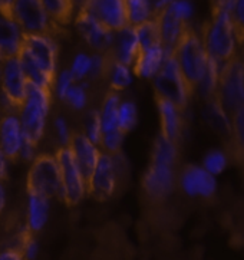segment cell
I'll use <instances>...</instances> for the list:
<instances>
[{"mask_svg": "<svg viewBox=\"0 0 244 260\" xmlns=\"http://www.w3.org/2000/svg\"><path fill=\"white\" fill-rule=\"evenodd\" d=\"M172 56L184 76L185 82L194 93L204 76L208 55L204 49L201 38L197 32H194V29L188 23L185 25L183 34L180 35L172 49Z\"/></svg>", "mask_w": 244, "mask_h": 260, "instance_id": "6da1fadb", "label": "cell"}, {"mask_svg": "<svg viewBox=\"0 0 244 260\" xmlns=\"http://www.w3.org/2000/svg\"><path fill=\"white\" fill-rule=\"evenodd\" d=\"M201 41L208 58L219 65L236 56V38L233 32L231 16L226 10L211 9L210 20L202 25Z\"/></svg>", "mask_w": 244, "mask_h": 260, "instance_id": "7a4b0ae2", "label": "cell"}, {"mask_svg": "<svg viewBox=\"0 0 244 260\" xmlns=\"http://www.w3.org/2000/svg\"><path fill=\"white\" fill-rule=\"evenodd\" d=\"M52 92L27 81V92L22 108L19 111V119L22 125L23 140L38 145L45 135L46 117L51 108Z\"/></svg>", "mask_w": 244, "mask_h": 260, "instance_id": "3957f363", "label": "cell"}, {"mask_svg": "<svg viewBox=\"0 0 244 260\" xmlns=\"http://www.w3.org/2000/svg\"><path fill=\"white\" fill-rule=\"evenodd\" d=\"M211 98L228 114L244 105V68L240 56L236 55L220 65L217 85Z\"/></svg>", "mask_w": 244, "mask_h": 260, "instance_id": "277c9868", "label": "cell"}, {"mask_svg": "<svg viewBox=\"0 0 244 260\" xmlns=\"http://www.w3.org/2000/svg\"><path fill=\"white\" fill-rule=\"evenodd\" d=\"M12 16L23 34H42L52 38L65 36L63 27L48 15L42 0H13Z\"/></svg>", "mask_w": 244, "mask_h": 260, "instance_id": "5b68a950", "label": "cell"}, {"mask_svg": "<svg viewBox=\"0 0 244 260\" xmlns=\"http://www.w3.org/2000/svg\"><path fill=\"white\" fill-rule=\"evenodd\" d=\"M60 185V168L55 154L34 155L26 178V193L38 194L49 200L58 199Z\"/></svg>", "mask_w": 244, "mask_h": 260, "instance_id": "8992f818", "label": "cell"}, {"mask_svg": "<svg viewBox=\"0 0 244 260\" xmlns=\"http://www.w3.org/2000/svg\"><path fill=\"white\" fill-rule=\"evenodd\" d=\"M27 92V78L17 56L5 59L0 72V104L8 112L19 114Z\"/></svg>", "mask_w": 244, "mask_h": 260, "instance_id": "52a82bcc", "label": "cell"}, {"mask_svg": "<svg viewBox=\"0 0 244 260\" xmlns=\"http://www.w3.org/2000/svg\"><path fill=\"white\" fill-rule=\"evenodd\" d=\"M154 88H155L154 93H158L171 102H174L181 111L187 107V102L193 95V91L185 82L184 76L181 74L172 53L165 55L160 71L154 76Z\"/></svg>", "mask_w": 244, "mask_h": 260, "instance_id": "ba28073f", "label": "cell"}, {"mask_svg": "<svg viewBox=\"0 0 244 260\" xmlns=\"http://www.w3.org/2000/svg\"><path fill=\"white\" fill-rule=\"evenodd\" d=\"M55 157L60 168V193L58 200L65 203L69 207L79 204L86 194L85 180L76 166L75 157L69 145H60L55 151Z\"/></svg>", "mask_w": 244, "mask_h": 260, "instance_id": "9c48e42d", "label": "cell"}, {"mask_svg": "<svg viewBox=\"0 0 244 260\" xmlns=\"http://www.w3.org/2000/svg\"><path fill=\"white\" fill-rule=\"evenodd\" d=\"M118 170L114 157L108 152H101L92 176L86 183V194L96 202H107L117 188Z\"/></svg>", "mask_w": 244, "mask_h": 260, "instance_id": "30bf717a", "label": "cell"}, {"mask_svg": "<svg viewBox=\"0 0 244 260\" xmlns=\"http://www.w3.org/2000/svg\"><path fill=\"white\" fill-rule=\"evenodd\" d=\"M22 49L29 53L46 74L56 78L58 43L55 38L42 34H23Z\"/></svg>", "mask_w": 244, "mask_h": 260, "instance_id": "8fae6325", "label": "cell"}, {"mask_svg": "<svg viewBox=\"0 0 244 260\" xmlns=\"http://www.w3.org/2000/svg\"><path fill=\"white\" fill-rule=\"evenodd\" d=\"M75 25L79 34L84 36L86 43L99 53L110 51L115 42V32H112L105 25H102L96 17H93L82 6L78 12Z\"/></svg>", "mask_w": 244, "mask_h": 260, "instance_id": "7c38bea8", "label": "cell"}, {"mask_svg": "<svg viewBox=\"0 0 244 260\" xmlns=\"http://www.w3.org/2000/svg\"><path fill=\"white\" fill-rule=\"evenodd\" d=\"M85 8L93 17L112 32H119L128 25L125 0H84Z\"/></svg>", "mask_w": 244, "mask_h": 260, "instance_id": "4fadbf2b", "label": "cell"}, {"mask_svg": "<svg viewBox=\"0 0 244 260\" xmlns=\"http://www.w3.org/2000/svg\"><path fill=\"white\" fill-rule=\"evenodd\" d=\"M174 170L172 166L151 162L143 177V188L152 200H164L174 190Z\"/></svg>", "mask_w": 244, "mask_h": 260, "instance_id": "5bb4252c", "label": "cell"}, {"mask_svg": "<svg viewBox=\"0 0 244 260\" xmlns=\"http://www.w3.org/2000/svg\"><path fill=\"white\" fill-rule=\"evenodd\" d=\"M180 184L184 193L190 197L211 199L216 193V180L204 167L185 166L180 176Z\"/></svg>", "mask_w": 244, "mask_h": 260, "instance_id": "9a60e30c", "label": "cell"}, {"mask_svg": "<svg viewBox=\"0 0 244 260\" xmlns=\"http://www.w3.org/2000/svg\"><path fill=\"white\" fill-rule=\"evenodd\" d=\"M69 148L72 150V154L75 157L76 166H78L81 174L84 177L85 187H86V183L89 181L93 170H95L96 164H98L101 151L98 150V145H95L82 133H74V134H71Z\"/></svg>", "mask_w": 244, "mask_h": 260, "instance_id": "2e32d148", "label": "cell"}, {"mask_svg": "<svg viewBox=\"0 0 244 260\" xmlns=\"http://www.w3.org/2000/svg\"><path fill=\"white\" fill-rule=\"evenodd\" d=\"M22 143L23 134L19 115L15 112H6L0 119V151L8 161L16 162Z\"/></svg>", "mask_w": 244, "mask_h": 260, "instance_id": "e0dca14e", "label": "cell"}, {"mask_svg": "<svg viewBox=\"0 0 244 260\" xmlns=\"http://www.w3.org/2000/svg\"><path fill=\"white\" fill-rule=\"evenodd\" d=\"M155 16L158 19V25H160L161 45L165 51V55H169L172 53V49L177 43L180 35L183 34L187 22L177 16V13L169 6V3Z\"/></svg>", "mask_w": 244, "mask_h": 260, "instance_id": "ac0fdd59", "label": "cell"}, {"mask_svg": "<svg viewBox=\"0 0 244 260\" xmlns=\"http://www.w3.org/2000/svg\"><path fill=\"white\" fill-rule=\"evenodd\" d=\"M154 95L157 101V108L160 112L161 135H164L167 140L177 144L180 134H181V124H183L181 109L178 108L174 102H171L158 93H154Z\"/></svg>", "mask_w": 244, "mask_h": 260, "instance_id": "d6986e66", "label": "cell"}, {"mask_svg": "<svg viewBox=\"0 0 244 260\" xmlns=\"http://www.w3.org/2000/svg\"><path fill=\"white\" fill-rule=\"evenodd\" d=\"M165 59L162 45H154L148 49H140L134 59V74L141 78H154Z\"/></svg>", "mask_w": 244, "mask_h": 260, "instance_id": "ffe728a7", "label": "cell"}, {"mask_svg": "<svg viewBox=\"0 0 244 260\" xmlns=\"http://www.w3.org/2000/svg\"><path fill=\"white\" fill-rule=\"evenodd\" d=\"M23 32L16 22L0 16V58L2 60L17 56L22 49Z\"/></svg>", "mask_w": 244, "mask_h": 260, "instance_id": "44dd1931", "label": "cell"}, {"mask_svg": "<svg viewBox=\"0 0 244 260\" xmlns=\"http://www.w3.org/2000/svg\"><path fill=\"white\" fill-rule=\"evenodd\" d=\"M117 34H118V36H117L115 42L111 48V52H112L114 58L117 59L118 62H122L128 67H131L134 63L136 53L140 51L134 27L126 26L125 29L119 30Z\"/></svg>", "mask_w": 244, "mask_h": 260, "instance_id": "7402d4cb", "label": "cell"}, {"mask_svg": "<svg viewBox=\"0 0 244 260\" xmlns=\"http://www.w3.org/2000/svg\"><path fill=\"white\" fill-rule=\"evenodd\" d=\"M17 58L20 60V65L23 68V72H25L27 81L52 92L53 85H55V76H51L49 74H46L42 68L39 67L33 59L29 56V53H26L23 49H20Z\"/></svg>", "mask_w": 244, "mask_h": 260, "instance_id": "603a6c76", "label": "cell"}, {"mask_svg": "<svg viewBox=\"0 0 244 260\" xmlns=\"http://www.w3.org/2000/svg\"><path fill=\"white\" fill-rule=\"evenodd\" d=\"M27 196H29V204H27L26 226L33 233H38L46 224L48 211H49V199H45L38 194H27Z\"/></svg>", "mask_w": 244, "mask_h": 260, "instance_id": "cb8c5ba5", "label": "cell"}, {"mask_svg": "<svg viewBox=\"0 0 244 260\" xmlns=\"http://www.w3.org/2000/svg\"><path fill=\"white\" fill-rule=\"evenodd\" d=\"M230 154L237 162H244V105L231 114L230 124Z\"/></svg>", "mask_w": 244, "mask_h": 260, "instance_id": "d4e9b609", "label": "cell"}, {"mask_svg": "<svg viewBox=\"0 0 244 260\" xmlns=\"http://www.w3.org/2000/svg\"><path fill=\"white\" fill-rule=\"evenodd\" d=\"M135 35H136V41L140 49H148L154 45H160V25H158V19L154 15L151 19H148L147 22H144L141 25L134 27Z\"/></svg>", "mask_w": 244, "mask_h": 260, "instance_id": "484cf974", "label": "cell"}, {"mask_svg": "<svg viewBox=\"0 0 244 260\" xmlns=\"http://www.w3.org/2000/svg\"><path fill=\"white\" fill-rule=\"evenodd\" d=\"M119 104H121V102H119L118 92L114 91V89H110V92L107 93V96H105V100H103L101 112H99L101 126L103 133L117 128Z\"/></svg>", "mask_w": 244, "mask_h": 260, "instance_id": "4316f807", "label": "cell"}, {"mask_svg": "<svg viewBox=\"0 0 244 260\" xmlns=\"http://www.w3.org/2000/svg\"><path fill=\"white\" fill-rule=\"evenodd\" d=\"M48 15L60 26H66L72 20L74 0H42Z\"/></svg>", "mask_w": 244, "mask_h": 260, "instance_id": "83f0119b", "label": "cell"}, {"mask_svg": "<svg viewBox=\"0 0 244 260\" xmlns=\"http://www.w3.org/2000/svg\"><path fill=\"white\" fill-rule=\"evenodd\" d=\"M177 158V145L176 143L167 140L164 135H158L154 148H152L151 162H158V164H165V166H172Z\"/></svg>", "mask_w": 244, "mask_h": 260, "instance_id": "f1b7e54d", "label": "cell"}, {"mask_svg": "<svg viewBox=\"0 0 244 260\" xmlns=\"http://www.w3.org/2000/svg\"><path fill=\"white\" fill-rule=\"evenodd\" d=\"M125 9L128 25L132 27L141 25L152 17L150 0H125Z\"/></svg>", "mask_w": 244, "mask_h": 260, "instance_id": "f546056e", "label": "cell"}, {"mask_svg": "<svg viewBox=\"0 0 244 260\" xmlns=\"http://www.w3.org/2000/svg\"><path fill=\"white\" fill-rule=\"evenodd\" d=\"M108 78H110V85L111 89L114 91H124L128 85L131 84L132 78H131V71L129 67L118 62V60H114L112 65L110 68V72H108Z\"/></svg>", "mask_w": 244, "mask_h": 260, "instance_id": "4dcf8cb0", "label": "cell"}, {"mask_svg": "<svg viewBox=\"0 0 244 260\" xmlns=\"http://www.w3.org/2000/svg\"><path fill=\"white\" fill-rule=\"evenodd\" d=\"M136 124V107L134 102L125 101L119 104L117 128L124 134H128Z\"/></svg>", "mask_w": 244, "mask_h": 260, "instance_id": "1f68e13d", "label": "cell"}, {"mask_svg": "<svg viewBox=\"0 0 244 260\" xmlns=\"http://www.w3.org/2000/svg\"><path fill=\"white\" fill-rule=\"evenodd\" d=\"M230 16L237 45H241L244 42V0H234Z\"/></svg>", "mask_w": 244, "mask_h": 260, "instance_id": "d6a6232c", "label": "cell"}, {"mask_svg": "<svg viewBox=\"0 0 244 260\" xmlns=\"http://www.w3.org/2000/svg\"><path fill=\"white\" fill-rule=\"evenodd\" d=\"M124 137H125V134L122 131H119L118 128L111 129V131H107V133L102 134L99 145L103 148L105 152L117 154V152H121V145H122V141H124Z\"/></svg>", "mask_w": 244, "mask_h": 260, "instance_id": "836d02e7", "label": "cell"}, {"mask_svg": "<svg viewBox=\"0 0 244 260\" xmlns=\"http://www.w3.org/2000/svg\"><path fill=\"white\" fill-rule=\"evenodd\" d=\"M103 131L101 126V118H99V112L98 111H92L89 112L88 119H86V133L85 135L92 141L95 145L101 144V138Z\"/></svg>", "mask_w": 244, "mask_h": 260, "instance_id": "e575fe53", "label": "cell"}, {"mask_svg": "<svg viewBox=\"0 0 244 260\" xmlns=\"http://www.w3.org/2000/svg\"><path fill=\"white\" fill-rule=\"evenodd\" d=\"M89 68H91V56H88L86 53H78L72 62V68H71V74L74 76V81L79 82V81L86 79Z\"/></svg>", "mask_w": 244, "mask_h": 260, "instance_id": "d590c367", "label": "cell"}, {"mask_svg": "<svg viewBox=\"0 0 244 260\" xmlns=\"http://www.w3.org/2000/svg\"><path fill=\"white\" fill-rule=\"evenodd\" d=\"M226 164H227V158H226V155L223 152L211 151L205 155L202 167L205 168L213 176H217V174H220L224 170Z\"/></svg>", "mask_w": 244, "mask_h": 260, "instance_id": "8d00e7d4", "label": "cell"}, {"mask_svg": "<svg viewBox=\"0 0 244 260\" xmlns=\"http://www.w3.org/2000/svg\"><path fill=\"white\" fill-rule=\"evenodd\" d=\"M65 101L75 109H84L88 104V95H86L84 86L72 85L65 96Z\"/></svg>", "mask_w": 244, "mask_h": 260, "instance_id": "74e56055", "label": "cell"}, {"mask_svg": "<svg viewBox=\"0 0 244 260\" xmlns=\"http://www.w3.org/2000/svg\"><path fill=\"white\" fill-rule=\"evenodd\" d=\"M74 76L71 74V71H62L58 79V85H56V92L60 100L65 101V96H66L67 91L71 89V86L74 85Z\"/></svg>", "mask_w": 244, "mask_h": 260, "instance_id": "f35d334b", "label": "cell"}, {"mask_svg": "<svg viewBox=\"0 0 244 260\" xmlns=\"http://www.w3.org/2000/svg\"><path fill=\"white\" fill-rule=\"evenodd\" d=\"M55 129H56V134L59 138L60 145H69L71 141V131H69V126H67L66 121L63 118H56L55 119Z\"/></svg>", "mask_w": 244, "mask_h": 260, "instance_id": "ab89813d", "label": "cell"}, {"mask_svg": "<svg viewBox=\"0 0 244 260\" xmlns=\"http://www.w3.org/2000/svg\"><path fill=\"white\" fill-rule=\"evenodd\" d=\"M36 148H38V145H33L32 143L23 140L22 147H20V152H19V158H22L23 161H32L34 158V154H36Z\"/></svg>", "mask_w": 244, "mask_h": 260, "instance_id": "60d3db41", "label": "cell"}, {"mask_svg": "<svg viewBox=\"0 0 244 260\" xmlns=\"http://www.w3.org/2000/svg\"><path fill=\"white\" fill-rule=\"evenodd\" d=\"M0 259H9V260H20L23 259V253L17 247V246H10L8 249H5L0 253Z\"/></svg>", "mask_w": 244, "mask_h": 260, "instance_id": "b9f144b4", "label": "cell"}, {"mask_svg": "<svg viewBox=\"0 0 244 260\" xmlns=\"http://www.w3.org/2000/svg\"><path fill=\"white\" fill-rule=\"evenodd\" d=\"M12 6H13V0H0V16L6 17L9 20H13Z\"/></svg>", "mask_w": 244, "mask_h": 260, "instance_id": "7bdbcfd3", "label": "cell"}, {"mask_svg": "<svg viewBox=\"0 0 244 260\" xmlns=\"http://www.w3.org/2000/svg\"><path fill=\"white\" fill-rule=\"evenodd\" d=\"M234 0H211V9H221L231 13Z\"/></svg>", "mask_w": 244, "mask_h": 260, "instance_id": "ee69618b", "label": "cell"}, {"mask_svg": "<svg viewBox=\"0 0 244 260\" xmlns=\"http://www.w3.org/2000/svg\"><path fill=\"white\" fill-rule=\"evenodd\" d=\"M8 180V158L0 151V181L5 183Z\"/></svg>", "mask_w": 244, "mask_h": 260, "instance_id": "f6af8a7d", "label": "cell"}, {"mask_svg": "<svg viewBox=\"0 0 244 260\" xmlns=\"http://www.w3.org/2000/svg\"><path fill=\"white\" fill-rule=\"evenodd\" d=\"M5 206H6V196H5V187H3V183L0 181V218H2V214H3V210H5Z\"/></svg>", "mask_w": 244, "mask_h": 260, "instance_id": "bcb514c9", "label": "cell"}, {"mask_svg": "<svg viewBox=\"0 0 244 260\" xmlns=\"http://www.w3.org/2000/svg\"><path fill=\"white\" fill-rule=\"evenodd\" d=\"M6 112H8V111H6V109L3 108V107H2V104H0V119L3 118V115H5Z\"/></svg>", "mask_w": 244, "mask_h": 260, "instance_id": "7dc6e473", "label": "cell"}, {"mask_svg": "<svg viewBox=\"0 0 244 260\" xmlns=\"http://www.w3.org/2000/svg\"><path fill=\"white\" fill-rule=\"evenodd\" d=\"M241 46H243V51H241V56H240V59H241V63H243V68H244V42L241 43Z\"/></svg>", "mask_w": 244, "mask_h": 260, "instance_id": "c3c4849f", "label": "cell"}, {"mask_svg": "<svg viewBox=\"0 0 244 260\" xmlns=\"http://www.w3.org/2000/svg\"><path fill=\"white\" fill-rule=\"evenodd\" d=\"M2 62H3V60H2V58H0V67H2Z\"/></svg>", "mask_w": 244, "mask_h": 260, "instance_id": "681fc988", "label": "cell"}, {"mask_svg": "<svg viewBox=\"0 0 244 260\" xmlns=\"http://www.w3.org/2000/svg\"><path fill=\"white\" fill-rule=\"evenodd\" d=\"M171 2H172V0H168V3H171Z\"/></svg>", "mask_w": 244, "mask_h": 260, "instance_id": "f907efd6", "label": "cell"}, {"mask_svg": "<svg viewBox=\"0 0 244 260\" xmlns=\"http://www.w3.org/2000/svg\"><path fill=\"white\" fill-rule=\"evenodd\" d=\"M0 72H2V67H0Z\"/></svg>", "mask_w": 244, "mask_h": 260, "instance_id": "816d5d0a", "label": "cell"}]
</instances>
